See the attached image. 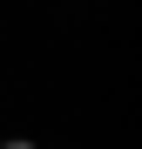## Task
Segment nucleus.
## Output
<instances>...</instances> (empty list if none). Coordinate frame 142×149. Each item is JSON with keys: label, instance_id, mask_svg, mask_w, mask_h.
Returning a JSON list of instances; mask_svg holds the SVG:
<instances>
[{"label": "nucleus", "instance_id": "nucleus-1", "mask_svg": "<svg viewBox=\"0 0 142 149\" xmlns=\"http://www.w3.org/2000/svg\"><path fill=\"white\" fill-rule=\"evenodd\" d=\"M0 149H41V142H20V136H14V142H0Z\"/></svg>", "mask_w": 142, "mask_h": 149}]
</instances>
